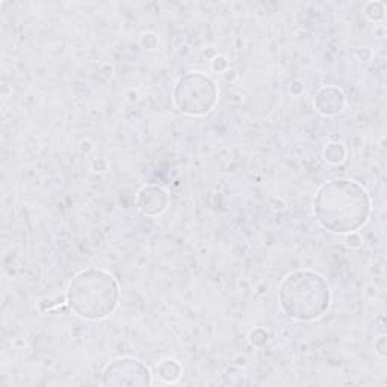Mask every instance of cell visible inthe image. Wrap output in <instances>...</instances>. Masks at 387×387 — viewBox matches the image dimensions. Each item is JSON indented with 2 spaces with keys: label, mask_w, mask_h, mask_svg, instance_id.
Segmentation results:
<instances>
[{
  "label": "cell",
  "mask_w": 387,
  "mask_h": 387,
  "mask_svg": "<svg viewBox=\"0 0 387 387\" xmlns=\"http://www.w3.org/2000/svg\"><path fill=\"white\" fill-rule=\"evenodd\" d=\"M249 341L254 347H263L268 342V333L263 328H256L249 336Z\"/></svg>",
  "instance_id": "cell-11"
},
{
  "label": "cell",
  "mask_w": 387,
  "mask_h": 387,
  "mask_svg": "<svg viewBox=\"0 0 387 387\" xmlns=\"http://www.w3.org/2000/svg\"><path fill=\"white\" fill-rule=\"evenodd\" d=\"M218 87L201 73H186L180 78L172 91V100L180 112L191 117L209 114L218 102Z\"/></svg>",
  "instance_id": "cell-4"
},
{
  "label": "cell",
  "mask_w": 387,
  "mask_h": 387,
  "mask_svg": "<svg viewBox=\"0 0 387 387\" xmlns=\"http://www.w3.org/2000/svg\"><path fill=\"white\" fill-rule=\"evenodd\" d=\"M345 156H347V152H345V147L341 143H330L324 150V159L328 163H332V165L342 163L345 161Z\"/></svg>",
  "instance_id": "cell-9"
},
{
  "label": "cell",
  "mask_w": 387,
  "mask_h": 387,
  "mask_svg": "<svg viewBox=\"0 0 387 387\" xmlns=\"http://www.w3.org/2000/svg\"><path fill=\"white\" fill-rule=\"evenodd\" d=\"M347 245L350 249H360L361 246V237L354 232V233H348L347 235Z\"/></svg>",
  "instance_id": "cell-12"
},
{
  "label": "cell",
  "mask_w": 387,
  "mask_h": 387,
  "mask_svg": "<svg viewBox=\"0 0 387 387\" xmlns=\"http://www.w3.org/2000/svg\"><path fill=\"white\" fill-rule=\"evenodd\" d=\"M168 194L159 186H145L138 192L136 206L144 215L156 217L168 208Z\"/></svg>",
  "instance_id": "cell-6"
},
{
  "label": "cell",
  "mask_w": 387,
  "mask_h": 387,
  "mask_svg": "<svg viewBox=\"0 0 387 387\" xmlns=\"http://www.w3.org/2000/svg\"><path fill=\"white\" fill-rule=\"evenodd\" d=\"M365 15L370 21H380L384 19V5L381 2H369L365 6Z\"/></svg>",
  "instance_id": "cell-10"
},
{
  "label": "cell",
  "mask_w": 387,
  "mask_h": 387,
  "mask_svg": "<svg viewBox=\"0 0 387 387\" xmlns=\"http://www.w3.org/2000/svg\"><path fill=\"white\" fill-rule=\"evenodd\" d=\"M278 301L289 318L300 323H312L323 318L330 309V285L315 271L296 269L280 283Z\"/></svg>",
  "instance_id": "cell-2"
},
{
  "label": "cell",
  "mask_w": 387,
  "mask_h": 387,
  "mask_svg": "<svg viewBox=\"0 0 387 387\" xmlns=\"http://www.w3.org/2000/svg\"><path fill=\"white\" fill-rule=\"evenodd\" d=\"M152 372L144 363L132 359L121 357L114 360L103 370V386L108 387H147L152 386Z\"/></svg>",
  "instance_id": "cell-5"
},
{
  "label": "cell",
  "mask_w": 387,
  "mask_h": 387,
  "mask_svg": "<svg viewBox=\"0 0 387 387\" xmlns=\"http://www.w3.org/2000/svg\"><path fill=\"white\" fill-rule=\"evenodd\" d=\"M156 374H158V377L163 381L174 383L182 377V366H180L176 360L165 359L156 366Z\"/></svg>",
  "instance_id": "cell-8"
},
{
  "label": "cell",
  "mask_w": 387,
  "mask_h": 387,
  "mask_svg": "<svg viewBox=\"0 0 387 387\" xmlns=\"http://www.w3.org/2000/svg\"><path fill=\"white\" fill-rule=\"evenodd\" d=\"M65 296L78 316L87 321H100L111 316L117 309L120 286L108 271L89 268L73 277Z\"/></svg>",
  "instance_id": "cell-3"
},
{
  "label": "cell",
  "mask_w": 387,
  "mask_h": 387,
  "mask_svg": "<svg viewBox=\"0 0 387 387\" xmlns=\"http://www.w3.org/2000/svg\"><path fill=\"white\" fill-rule=\"evenodd\" d=\"M370 197L366 189L350 179L330 180L318 189L314 201L315 218L336 235L357 232L370 215Z\"/></svg>",
  "instance_id": "cell-1"
},
{
  "label": "cell",
  "mask_w": 387,
  "mask_h": 387,
  "mask_svg": "<svg viewBox=\"0 0 387 387\" xmlns=\"http://www.w3.org/2000/svg\"><path fill=\"white\" fill-rule=\"evenodd\" d=\"M227 65H228V62H227L226 57L219 56V57H215V60H213V62H212V69L215 70V71H222V70H226V69H227Z\"/></svg>",
  "instance_id": "cell-13"
},
{
  "label": "cell",
  "mask_w": 387,
  "mask_h": 387,
  "mask_svg": "<svg viewBox=\"0 0 387 387\" xmlns=\"http://www.w3.org/2000/svg\"><path fill=\"white\" fill-rule=\"evenodd\" d=\"M345 102L347 100H345L342 89L336 87H325L319 89L315 97V108L325 117H333V115L342 112Z\"/></svg>",
  "instance_id": "cell-7"
},
{
  "label": "cell",
  "mask_w": 387,
  "mask_h": 387,
  "mask_svg": "<svg viewBox=\"0 0 387 387\" xmlns=\"http://www.w3.org/2000/svg\"><path fill=\"white\" fill-rule=\"evenodd\" d=\"M375 350L381 357H386V336H381L380 339L375 342Z\"/></svg>",
  "instance_id": "cell-14"
}]
</instances>
